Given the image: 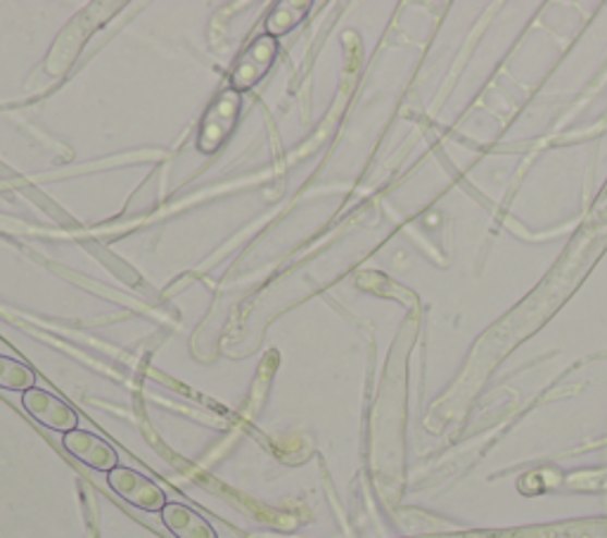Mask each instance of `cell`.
Returning a JSON list of instances; mask_svg holds the SVG:
<instances>
[{"mask_svg":"<svg viewBox=\"0 0 607 538\" xmlns=\"http://www.w3.org/2000/svg\"><path fill=\"white\" fill-rule=\"evenodd\" d=\"M107 484H110V489L119 499H124L133 508L145 510V513H161L167 505L165 491L150 477H145L131 467H114L107 475Z\"/></svg>","mask_w":607,"mask_h":538,"instance_id":"obj_1","label":"cell"},{"mask_svg":"<svg viewBox=\"0 0 607 538\" xmlns=\"http://www.w3.org/2000/svg\"><path fill=\"white\" fill-rule=\"evenodd\" d=\"M278 40L274 36H259L256 40H252V46L242 52L235 70L231 74V86L235 93H245L252 90L259 81L271 72V66L278 58Z\"/></svg>","mask_w":607,"mask_h":538,"instance_id":"obj_2","label":"cell"},{"mask_svg":"<svg viewBox=\"0 0 607 538\" xmlns=\"http://www.w3.org/2000/svg\"><path fill=\"white\" fill-rule=\"evenodd\" d=\"M22 406L24 411L32 415L36 423L52 429V432L70 435L78 425V415L70 406V403L58 399L56 394L46 392V389H29V392L22 394Z\"/></svg>","mask_w":607,"mask_h":538,"instance_id":"obj_3","label":"cell"},{"mask_svg":"<svg viewBox=\"0 0 607 538\" xmlns=\"http://www.w3.org/2000/svg\"><path fill=\"white\" fill-rule=\"evenodd\" d=\"M240 105H242L240 93H235L233 88L226 90L223 96L211 105V110L207 112L205 124H202L199 138H197L202 152H207V155L216 152L223 145V140L231 136L238 114H240Z\"/></svg>","mask_w":607,"mask_h":538,"instance_id":"obj_4","label":"cell"},{"mask_svg":"<svg viewBox=\"0 0 607 538\" xmlns=\"http://www.w3.org/2000/svg\"><path fill=\"white\" fill-rule=\"evenodd\" d=\"M62 447L66 449V453H72L76 461L98 469V473L110 475L114 467H119V455L112 449V443H107L93 432H86V429H74V432L64 435Z\"/></svg>","mask_w":607,"mask_h":538,"instance_id":"obj_5","label":"cell"},{"mask_svg":"<svg viewBox=\"0 0 607 538\" xmlns=\"http://www.w3.org/2000/svg\"><path fill=\"white\" fill-rule=\"evenodd\" d=\"M161 522L177 538H219L205 517L183 503H167L161 510Z\"/></svg>","mask_w":607,"mask_h":538,"instance_id":"obj_6","label":"cell"},{"mask_svg":"<svg viewBox=\"0 0 607 538\" xmlns=\"http://www.w3.org/2000/svg\"><path fill=\"white\" fill-rule=\"evenodd\" d=\"M36 384V372L22 360L10 356H0V389H10V392H29Z\"/></svg>","mask_w":607,"mask_h":538,"instance_id":"obj_7","label":"cell"},{"mask_svg":"<svg viewBox=\"0 0 607 538\" xmlns=\"http://www.w3.org/2000/svg\"><path fill=\"white\" fill-rule=\"evenodd\" d=\"M312 8L308 3H280L271 15L266 20V32L268 36H282V34H290L296 24H300L306 17V10Z\"/></svg>","mask_w":607,"mask_h":538,"instance_id":"obj_8","label":"cell"}]
</instances>
